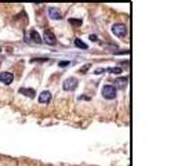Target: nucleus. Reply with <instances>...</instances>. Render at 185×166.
<instances>
[{
	"label": "nucleus",
	"mask_w": 185,
	"mask_h": 166,
	"mask_svg": "<svg viewBox=\"0 0 185 166\" xmlns=\"http://www.w3.org/2000/svg\"><path fill=\"white\" fill-rule=\"evenodd\" d=\"M90 40H91V42H97V40H98L97 35H90Z\"/></svg>",
	"instance_id": "16"
},
{
	"label": "nucleus",
	"mask_w": 185,
	"mask_h": 166,
	"mask_svg": "<svg viewBox=\"0 0 185 166\" xmlns=\"http://www.w3.org/2000/svg\"><path fill=\"white\" fill-rule=\"evenodd\" d=\"M29 36H30V39H32L35 43H42V37H40V35L37 33V31L32 29L29 32Z\"/></svg>",
	"instance_id": "9"
},
{
	"label": "nucleus",
	"mask_w": 185,
	"mask_h": 166,
	"mask_svg": "<svg viewBox=\"0 0 185 166\" xmlns=\"http://www.w3.org/2000/svg\"><path fill=\"white\" fill-rule=\"evenodd\" d=\"M43 39H44V42L47 43V44L53 46L57 43V39H55V35L51 32V31H44V33H43Z\"/></svg>",
	"instance_id": "4"
},
{
	"label": "nucleus",
	"mask_w": 185,
	"mask_h": 166,
	"mask_svg": "<svg viewBox=\"0 0 185 166\" xmlns=\"http://www.w3.org/2000/svg\"><path fill=\"white\" fill-rule=\"evenodd\" d=\"M75 46L76 47H79V49H83V50L87 49V44H86L83 40H80V39H75Z\"/></svg>",
	"instance_id": "10"
},
{
	"label": "nucleus",
	"mask_w": 185,
	"mask_h": 166,
	"mask_svg": "<svg viewBox=\"0 0 185 166\" xmlns=\"http://www.w3.org/2000/svg\"><path fill=\"white\" fill-rule=\"evenodd\" d=\"M116 83H120V85H124V83H127V78H122V79H117Z\"/></svg>",
	"instance_id": "15"
},
{
	"label": "nucleus",
	"mask_w": 185,
	"mask_h": 166,
	"mask_svg": "<svg viewBox=\"0 0 185 166\" xmlns=\"http://www.w3.org/2000/svg\"><path fill=\"white\" fill-rule=\"evenodd\" d=\"M49 15L51 20H61L62 15H61V11L58 8H55V7H50L49 8Z\"/></svg>",
	"instance_id": "7"
},
{
	"label": "nucleus",
	"mask_w": 185,
	"mask_h": 166,
	"mask_svg": "<svg viewBox=\"0 0 185 166\" xmlns=\"http://www.w3.org/2000/svg\"><path fill=\"white\" fill-rule=\"evenodd\" d=\"M62 87H64V90H66V91H73L76 87H78V79H76V78L65 79V82H64Z\"/></svg>",
	"instance_id": "3"
},
{
	"label": "nucleus",
	"mask_w": 185,
	"mask_h": 166,
	"mask_svg": "<svg viewBox=\"0 0 185 166\" xmlns=\"http://www.w3.org/2000/svg\"><path fill=\"white\" fill-rule=\"evenodd\" d=\"M105 71L110 72V73H115V75L122 73V68H120V67H115V68H105Z\"/></svg>",
	"instance_id": "11"
},
{
	"label": "nucleus",
	"mask_w": 185,
	"mask_h": 166,
	"mask_svg": "<svg viewBox=\"0 0 185 166\" xmlns=\"http://www.w3.org/2000/svg\"><path fill=\"white\" fill-rule=\"evenodd\" d=\"M112 33H113L115 36H117V37H120V39H123V37L127 36L129 31H127L126 25H123V24H115V25L112 26Z\"/></svg>",
	"instance_id": "1"
},
{
	"label": "nucleus",
	"mask_w": 185,
	"mask_h": 166,
	"mask_svg": "<svg viewBox=\"0 0 185 166\" xmlns=\"http://www.w3.org/2000/svg\"><path fill=\"white\" fill-rule=\"evenodd\" d=\"M20 93H21V94L28 96L29 98H33V97L36 96V91L33 90V89H25V87H21V89H20Z\"/></svg>",
	"instance_id": "8"
},
{
	"label": "nucleus",
	"mask_w": 185,
	"mask_h": 166,
	"mask_svg": "<svg viewBox=\"0 0 185 166\" xmlns=\"http://www.w3.org/2000/svg\"><path fill=\"white\" fill-rule=\"evenodd\" d=\"M101 93H102L104 98H107V100H113L116 97V87L112 85H105L102 87V90H101Z\"/></svg>",
	"instance_id": "2"
},
{
	"label": "nucleus",
	"mask_w": 185,
	"mask_h": 166,
	"mask_svg": "<svg viewBox=\"0 0 185 166\" xmlns=\"http://www.w3.org/2000/svg\"><path fill=\"white\" fill-rule=\"evenodd\" d=\"M14 80V75L11 72H0V82L4 85H10Z\"/></svg>",
	"instance_id": "5"
},
{
	"label": "nucleus",
	"mask_w": 185,
	"mask_h": 166,
	"mask_svg": "<svg viewBox=\"0 0 185 166\" xmlns=\"http://www.w3.org/2000/svg\"><path fill=\"white\" fill-rule=\"evenodd\" d=\"M88 68H90V65H85V67H83V68L80 69V72H81V73H86V71H87Z\"/></svg>",
	"instance_id": "17"
},
{
	"label": "nucleus",
	"mask_w": 185,
	"mask_h": 166,
	"mask_svg": "<svg viewBox=\"0 0 185 166\" xmlns=\"http://www.w3.org/2000/svg\"><path fill=\"white\" fill-rule=\"evenodd\" d=\"M69 24L73 26H79L81 25V20H76V18H69Z\"/></svg>",
	"instance_id": "12"
},
{
	"label": "nucleus",
	"mask_w": 185,
	"mask_h": 166,
	"mask_svg": "<svg viewBox=\"0 0 185 166\" xmlns=\"http://www.w3.org/2000/svg\"><path fill=\"white\" fill-rule=\"evenodd\" d=\"M69 64H71V61H59L58 62V65L61 67V68H64V67H68Z\"/></svg>",
	"instance_id": "13"
},
{
	"label": "nucleus",
	"mask_w": 185,
	"mask_h": 166,
	"mask_svg": "<svg viewBox=\"0 0 185 166\" xmlns=\"http://www.w3.org/2000/svg\"><path fill=\"white\" fill-rule=\"evenodd\" d=\"M43 61H49V58H32V62H43Z\"/></svg>",
	"instance_id": "14"
},
{
	"label": "nucleus",
	"mask_w": 185,
	"mask_h": 166,
	"mask_svg": "<svg viewBox=\"0 0 185 166\" xmlns=\"http://www.w3.org/2000/svg\"><path fill=\"white\" fill-rule=\"evenodd\" d=\"M50 101H51V93H50V91L44 90L39 94V103L40 104H49Z\"/></svg>",
	"instance_id": "6"
}]
</instances>
